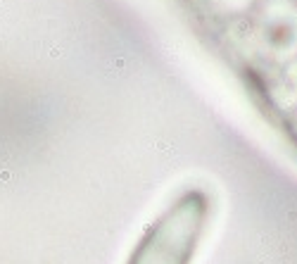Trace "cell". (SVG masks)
<instances>
[{
  "label": "cell",
  "mask_w": 297,
  "mask_h": 264,
  "mask_svg": "<svg viewBox=\"0 0 297 264\" xmlns=\"http://www.w3.org/2000/svg\"><path fill=\"white\" fill-rule=\"evenodd\" d=\"M205 200L195 193L185 195L147 233L131 264H188L205 224Z\"/></svg>",
  "instance_id": "cell-1"
}]
</instances>
